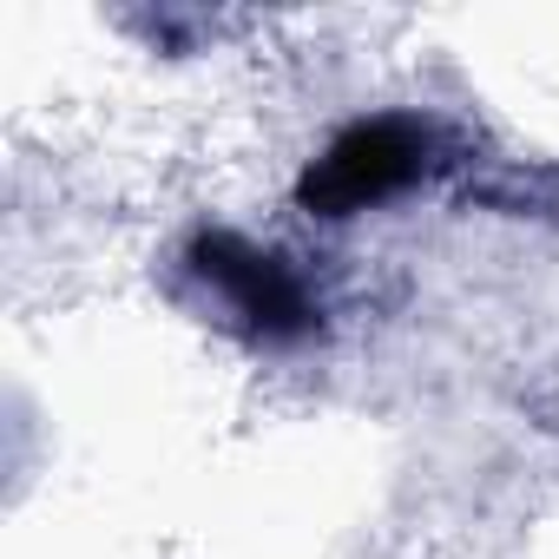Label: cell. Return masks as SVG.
Here are the masks:
<instances>
[{"label":"cell","instance_id":"cell-1","mask_svg":"<svg viewBox=\"0 0 559 559\" xmlns=\"http://www.w3.org/2000/svg\"><path fill=\"white\" fill-rule=\"evenodd\" d=\"M421 152H428V139H421L415 126H402V119L356 126V132H343V139L317 158L304 198H310L323 217H349V211H362V204L395 198V191L421 171Z\"/></svg>","mask_w":559,"mask_h":559},{"label":"cell","instance_id":"cell-2","mask_svg":"<svg viewBox=\"0 0 559 559\" xmlns=\"http://www.w3.org/2000/svg\"><path fill=\"white\" fill-rule=\"evenodd\" d=\"M198 270L230 297V310L243 323H257L263 336H297V330H310V297H304V284L276 257H263V250H250L237 237H211Z\"/></svg>","mask_w":559,"mask_h":559}]
</instances>
